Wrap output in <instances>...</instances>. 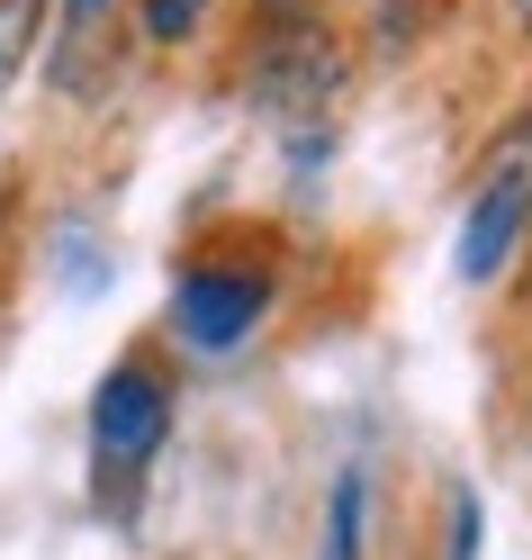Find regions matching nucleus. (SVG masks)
I'll use <instances>...</instances> for the list:
<instances>
[{"label": "nucleus", "instance_id": "obj_1", "mask_svg": "<svg viewBox=\"0 0 532 560\" xmlns=\"http://www.w3.org/2000/svg\"><path fill=\"white\" fill-rule=\"evenodd\" d=\"M163 434H172L163 371H154V362H118V371L91 389V462H99V479H135V470L163 452Z\"/></svg>", "mask_w": 532, "mask_h": 560}, {"label": "nucleus", "instance_id": "obj_2", "mask_svg": "<svg viewBox=\"0 0 532 560\" xmlns=\"http://www.w3.org/2000/svg\"><path fill=\"white\" fill-rule=\"evenodd\" d=\"M262 307H271L262 271H190L181 290H172V326H181V343H199V353H235V343L262 326Z\"/></svg>", "mask_w": 532, "mask_h": 560}, {"label": "nucleus", "instance_id": "obj_3", "mask_svg": "<svg viewBox=\"0 0 532 560\" xmlns=\"http://www.w3.org/2000/svg\"><path fill=\"white\" fill-rule=\"evenodd\" d=\"M343 82V46L326 37V27H289V37H271L262 63H253V100L271 118H307V109H326Z\"/></svg>", "mask_w": 532, "mask_h": 560}, {"label": "nucleus", "instance_id": "obj_4", "mask_svg": "<svg viewBox=\"0 0 532 560\" xmlns=\"http://www.w3.org/2000/svg\"><path fill=\"white\" fill-rule=\"evenodd\" d=\"M523 226H532V172L523 163H496L487 182H478V199H470V218H460V280H496L515 262V244H523Z\"/></svg>", "mask_w": 532, "mask_h": 560}, {"label": "nucleus", "instance_id": "obj_5", "mask_svg": "<svg viewBox=\"0 0 532 560\" xmlns=\"http://www.w3.org/2000/svg\"><path fill=\"white\" fill-rule=\"evenodd\" d=\"M362 515H370V470L352 462L326 498V560H362Z\"/></svg>", "mask_w": 532, "mask_h": 560}, {"label": "nucleus", "instance_id": "obj_6", "mask_svg": "<svg viewBox=\"0 0 532 560\" xmlns=\"http://www.w3.org/2000/svg\"><path fill=\"white\" fill-rule=\"evenodd\" d=\"M37 27H46V0H0V91H10V73L27 63Z\"/></svg>", "mask_w": 532, "mask_h": 560}, {"label": "nucleus", "instance_id": "obj_7", "mask_svg": "<svg viewBox=\"0 0 532 560\" xmlns=\"http://www.w3.org/2000/svg\"><path fill=\"white\" fill-rule=\"evenodd\" d=\"M135 19H145V37H154V46H181V37H199L208 0H135Z\"/></svg>", "mask_w": 532, "mask_h": 560}, {"label": "nucleus", "instance_id": "obj_8", "mask_svg": "<svg viewBox=\"0 0 532 560\" xmlns=\"http://www.w3.org/2000/svg\"><path fill=\"white\" fill-rule=\"evenodd\" d=\"M451 560H478V498H451Z\"/></svg>", "mask_w": 532, "mask_h": 560}, {"label": "nucleus", "instance_id": "obj_9", "mask_svg": "<svg viewBox=\"0 0 532 560\" xmlns=\"http://www.w3.org/2000/svg\"><path fill=\"white\" fill-rule=\"evenodd\" d=\"M515 10H523V27H532V0H515Z\"/></svg>", "mask_w": 532, "mask_h": 560}]
</instances>
